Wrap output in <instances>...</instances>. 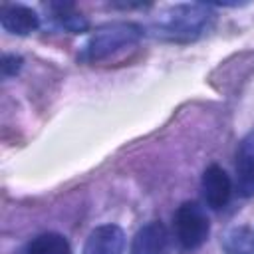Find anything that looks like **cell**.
<instances>
[{
    "label": "cell",
    "mask_w": 254,
    "mask_h": 254,
    "mask_svg": "<svg viewBox=\"0 0 254 254\" xmlns=\"http://www.w3.org/2000/svg\"><path fill=\"white\" fill-rule=\"evenodd\" d=\"M0 24L8 34L28 36L40 28V16L36 10L24 4H4L0 8Z\"/></svg>",
    "instance_id": "5b68a950"
},
{
    "label": "cell",
    "mask_w": 254,
    "mask_h": 254,
    "mask_svg": "<svg viewBox=\"0 0 254 254\" xmlns=\"http://www.w3.org/2000/svg\"><path fill=\"white\" fill-rule=\"evenodd\" d=\"M2 73L4 77H10V75H16L18 69L22 67V58L16 56V54H4L2 56Z\"/></svg>",
    "instance_id": "7c38bea8"
},
{
    "label": "cell",
    "mask_w": 254,
    "mask_h": 254,
    "mask_svg": "<svg viewBox=\"0 0 254 254\" xmlns=\"http://www.w3.org/2000/svg\"><path fill=\"white\" fill-rule=\"evenodd\" d=\"M210 222L206 212L196 202H183L175 212V234L185 250L202 246L208 238Z\"/></svg>",
    "instance_id": "3957f363"
},
{
    "label": "cell",
    "mask_w": 254,
    "mask_h": 254,
    "mask_svg": "<svg viewBox=\"0 0 254 254\" xmlns=\"http://www.w3.org/2000/svg\"><path fill=\"white\" fill-rule=\"evenodd\" d=\"M141 36H143V28L133 22H115V24L101 26L85 42L81 60H87V62L105 60L111 54L137 44Z\"/></svg>",
    "instance_id": "7a4b0ae2"
},
{
    "label": "cell",
    "mask_w": 254,
    "mask_h": 254,
    "mask_svg": "<svg viewBox=\"0 0 254 254\" xmlns=\"http://www.w3.org/2000/svg\"><path fill=\"white\" fill-rule=\"evenodd\" d=\"M236 190L240 196L254 194V143L246 139L236 163Z\"/></svg>",
    "instance_id": "ba28073f"
},
{
    "label": "cell",
    "mask_w": 254,
    "mask_h": 254,
    "mask_svg": "<svg viewBox=\"0 0 254 254\" xmlns=\"http://www.w3.org/2000/svg\"><path fill=\"white\" fill-rule=\"evenodd\" d=\"M200 187H202L204 202L210 208L220 210L228 204L230 194H232V181H230L228 173L222 167H218V165L206 167L204 173H202Z\"/></svg>",
    "instance_id": "277c9868"
},
{
    "label": "cell",
    "mask_w": 254,
    "mask_h": 254,
    "mask_svg": "<svg viewBox=\"0 0 254 254\" xmlns=\"http://www.w3.org/2000/svg\"><path fill=\"white\" fill-rule=\"evenodd\" d=\"M54 12H56V20L69 32L73 34H79V32H85L87 30V20L73 12V6L71 4H52Z\"/></svg>",
    "instance_id": "8fae6325"
},
{
    "label": "cell",
    "mask_w": 254,
    "mask_h": 254,
    "mask_svg": "<svg viewBox=\"0 0 254 254\" xmlns=\"http://www.w3.org/2000/svg\"><path fill=\"white\" fill-rule=\"evenodd\" d=\"M125 234L117 224H101L93 228L83 244V254H123Z\"/></svg>",
    "instance_id": "8992f818"
},
{
    "label": "cell",
    "mask_w": 254,
    "mask_h": 254,
    "mask_svg": "<svg viewBox=\"0 0 254 254\" xmlns=\"http://www.w3.org/2000/svg\"><path fill=\"white\" fill-rule=\"evenodd\" d=\"M28 254H71V246L64 234L44 232L28 244Z\"/></svg>",
    "instance_id": "9c48e42d"
},
{
    "label": "cell",
    "mask_w": 254,
    "mask_h": 254,
    "mask_svg": "<svg viewBox=\"0 0 254 254\" xmlns=\"http://www.w3.org/2000/svg\"><path fill=\"white\" fill-rule=\"evenodd\" d=\"M165 248H167V228L163 226V222L153 220L135 232L129 254H163Z\"/></svg>",
    "instance_id": "52a82bcc"
},
{
    "label": "cell",
    "mask_w": 254,
    "mask_h": 254,
    "mask_svg": "<svg viewBox=\"0 0 254 254\" xmlns=\"http://www.w3.org/2000/svg\"><path fill=\"white\" fill-rule=\"evenodd\" d=\"M212 14L202 4H177L159 16L153 30L157 36L173 42H189L206 32Z\"/></svg>",
    "instance_id": "6da1fadb"
},
{
    "label": "cell",
    "mask_w": 254,
    "mask_h": 254,
    "mask_svg": "<svg viewBox=\"0 0 254 254\" xmlns=\"http://www.w3.org/2000/svg\"><path fill=\"white\" fill-rule=\"evenodd\" d=\"M226 254H254V232L248 226H234L222 240Z\"/></svg>",
    "instance_id": "30bf717a"
}]
</instances>
